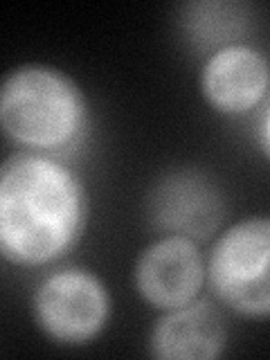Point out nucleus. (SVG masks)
Here are the masks:
<instances>
[{
    "label": "nucleus",
    "mask_w": 270,
    "mask_h": 360,
    "mask_svg": "<svg viewBox=\"0 0 270 360\" xmlns=\"http://www.w3.org/2000/svg\"><path fill=\"white\" fill-rule=\"evenodd\" d=\"M88 221L86 187L59 158L18 151L0 172V252L20 268H43L77 245Z\"/></svg>",
    "instance_id": "f257e3e1"
},
{
    "label": "nucleus",
    "mask_w": 270,
    "mask_h": 360,
    "mask_svg": "<svg viewBox=\"0 0 270 360\" xmlns=\"http://www.w3.org/2000/svg\"><path fill=\"white\" fill-rule=\"evenodd\" d=\"M0 124L20 151L56 158L84 140L88 101L59 68L25 63L11 70L0 88Z\"/></svg>",
    "instance_id": "f03ea898"
},
{
    "label": "nucleus",
    "mask_w": 270,
    "mask_h": 360,
    "mask_svg": "<svg viewBox=\"0 0 270 360\" xmlns=\"http://www.w3.org/2000/svg\"><path fill=\"white\" fill-rule=\"evenodd\" d=\"M207 286L241 318H270V217L236 221L219 236L207 259Z\"/></svg>",
    "instance_id": "7ed1b4c3"
},
{
    "label": "nucleus",
    "mask_w": 270,
    "mask_h": 360,
    "mask_svg": "<svg viewBox=\"0 0 270 360\" xmlns=\"http://www.w3.org/2000/svg\"><path fill=\"white\" fill-rule=\"evenodd\" d=\"M37 326L63 347H84L104 333L110 322V292L86 268H59L45 275L32 297Z\"/></svg>",
    "instance_id": "20e7f679"
},
{
    "label": "nucleus",
    "mask_w": 270,
    "mask_h": 360,
    "mask_svg": "<svg viewBox=\"0 0 270 360\" xmlns=\"http://www.w3.org/2000/svg\"><path fill=\"white\" fill-rule=\"evenodd\" d=\"M133 281L138 295L158 311H172L196 302L207 281V262L194 239L167 234L142 250Z\"/></svg>",
    "instance_id": "39448f33"
},
{
    "label": "nucleus",
    "mask_w": 270,
    "mask_h": 360,
    "mask_svg": "<svg viewBox=\"0 0 270 360\" xmlns=\"http://www.w3.org/2000/svg\"><path fill=\"white\" fill-rule=\"evenodd\" d=\"M225 217V198L219 185L194 169L162 176L149 194V219L167 234L210 239Z\"/></svg>",
    "instance_id": "423d86ee"
},
{
    "label": "nucleus",
    "mask_w": 270,
    "mask_h": 360,
    "mask_svg": "<svg viewBox=\"0 0 270 360\" xmlns=\"http://www.w3.org/2000/svg\"><path fill=\"white\" fill-rule=\"evenodd\" d=\"M270 63L264 52L248 43L214 50L200 70V93L219 115L241 117L268 97Z\"/></svg>",
    "instance_id": "0eeeda50"
},
{
    "label": "nucleus",
    "mask_w": 270,
    "mask_h": 360,
    "mask_svg": "<svg viewBox=\"0 0 270 360\" xmlns=\"http://www.w3.org/2000/svg\"><path fill=\"white\" fill-rule=\"evenodd\" d=\"M225 347L228 326L207 300L165 311L149 335V352L158 360H217Z\"/></svg>",
    "instance_id": "6e6552de"
},
{
    "label": "nucleus",
    "mask_w": 270,
    "mask_h": 360,
    "mask_svg": "<svg viewBox=\"0 0 270 360\" xmlns=\"http://www.w3.org/2000/svg\"><path fill=\"white\" fill-rule=\"evenodd\" d=\"M239 5L225 3H196L187 7V30L191 37L205 43L230 45L228 34H239L243 16H239Z\"/></svg>",
    "instance_id": "1a4fd4ad"
},
{
    "label": "nucleus",
    "mask_w": 270,
    "mask_h": 360,
    "mask_svg": "<svg viewBox=\"0 0 270 360\" xmlns=\"http://www.w3.org/2000/svg\"><path fill=\"white\" fill-rule=\"evenodd\" d=\"M259 146H262L264 155L270 160V101L262 115V124H259Z\"/></svg>",
    "instance_id": "9d476101"
}]
</instances>
